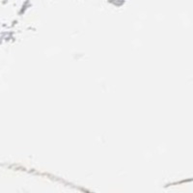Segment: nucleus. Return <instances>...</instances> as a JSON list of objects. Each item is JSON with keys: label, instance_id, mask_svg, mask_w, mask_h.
Here are the masks:
<instances>
[]
</instances>
